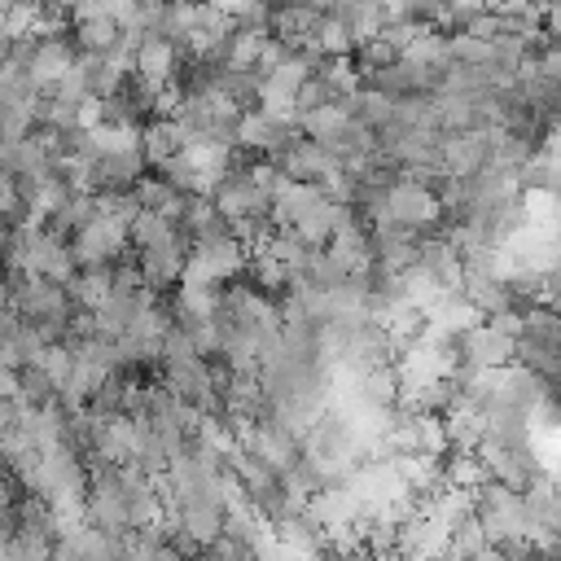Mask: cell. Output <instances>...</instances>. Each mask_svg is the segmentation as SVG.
<instances>
[{
  "label": "cell",
  "instance_id": "cell-1",
  "mask_svg": "<svg viewBox=\"0 0 561 561\" xmlns=\"http://www.w3.org/2000/svg\"><path fill=\"white\" fill-rule=\"evenodd\" d=\"M473 517L486 530L491 543H513V539H535L530 513H526V495L504 486V482H482L473 486Z\"/></svg>",
  "mask_w": 561,
  "mask_h": 561
},
{
  "label": "cell",
  "instance_id": "cell-2",
  "mask_svg": "<svg viewBox=\"0 0 561 561\" xmlns=\"http://www.w3.org/2000/svg\"><path fill=\"white\" fill-rule=\"evenodd\" d=\"M386 219L394 228L421 237V232H430L443 219V202H438L434 184H425V180H390V188H386Z\"/></svg>",
  "mask_w": 561,
  "mask_h": 561
},
{
  "label": "cell",
  "instance_id": "cell-3",
  "mask_svg": "<svg viewBox=\"0 0 561 561\" xmlns=\"http://www.w3.org/2000/svg\"><path fill=\"white\" fill-rule=\"evenodd\" d=\"M456 359H460L456 368H508V364H517V337H508L504 329L482 320L456 337Z\"/></svg>",
  "mask_w": 561,
  "mask_h": 561
},
{
  "label": "cell",
  "instance_id": "cell-4",
  "mask_svg": "<svg viewBox=\"0 0 561 561\" xmlns=\"http://www.w3.org/2000/svg\"><path fill=\"white\" fill-rule=\"evenodd\" d=\"M127 245V224L114 219V215H96L88 228L75 232L70 250H75V263L79 267H110Z\"/></svg>",
  "mask_w": 561,
  "mask_h": 561
},
{
  "label": "cell",
  "instance_id": "cell-5",
  "mask_svg": "<svg viewBox=\"0 0 561 561\" xmlns=\"http://www.w3.org/2000/svg\"><path fill=\"white\" fill-rule=\"evenodd\" d=\"M180 44H171V39H162V35H149L140 48H136V66H131V79L145 88V92H153V96H162L171 83H175V70H180Z\"/></svg>",
  "mask_w": 561,
  "mask_h": 561
},
{
  "label": "cell",
  "instance_id": "cell-6",
  "mask_svg": "<svg viewBox=\"0 0 561 561\" xmlns=\"http://www.w3.org/2000/svg\"><path fill=\"white\" fill-rule=\"evenodd\" d=\"M272 162L280 167V175H285V180H298V184H320L329 171H337V167H342L324 145L307 140L302 131H298V136H294V140H289Z\"/></svg>",
  "mask_w": 561,
  "mask_h": 561
},
{
  "label": "cell",
  "instance_id": "cell-7",
  "mask_svg": "<svg viewBox=\"0 0 561 561\" xmlns=\"http://www.w3.org/2000/svg\"><path fill=\"white\" fill-rule=\"evenodd\" d=\"M298 131H302V127L276 123V118H267L263 110H245V114L237 118V145L259 149V153H267V158H276V153H280Z\"/></svg>",
  "mask_w": 561,
  "mask_h": 561
},
{
  "label": "cell",
  "instance_id": "cell-8",
  "mask_svg": "<svg viewBox=\"0 0 561 561\" xmlns=\"http://www.w3.org/2000/svg\"><path fill=\"white\" fill-rule=\"evenodd\" d=\"M188 254H193L215 280H232V276H241V272L250 267V259H254L232 232H228V237H215V241H197Z\"/></svg>",
  "mask_w": 561,
  "mask_h": 561
},
{
  "label": "cell",
  "instance_id": "cell-9",
  "mask_svg": "<svg viewBox=\"0 0 561 561\" xmlns=\"http://www.w3.org/2000/svg\"><path fill=\"white\" fill-rule=\"evenodd\" d=\"M70 66H75V53H70V44L57 35V39H39V48H35V57H31V66H26V75H31L35 92H53V88L66 79Z\"/></svg>",
  "mask_w": 561,
  "mask_h": 561
},
{
  "label": "cell",
  "instance_id": "cell-10",
  "mask_svg": "<svg viewBox=\"0 0 561 561\" xmlns=\"http://www.w3.org/2000/svg\"><path fill=\"white\" fill-rule=\"evenodd\" d=\"M184 263H188V250L180 241H171V245H158V250H145L140 254V276L158 294V289H171L184 276Z\"/></svg>",
  "mask_w": 561,
  "mask_h": 561
},
{
  "label": "cell",
  "instance_id": "cell-11",
  "mask_svg": "<svg viewBox=\"0 0 561 561\" xmlns=\"http://www.w3.org/2000/svg\"><path fill=\"white\" fill-rule=\"evenodd\" d=\"M188 145V127L180 123V118H153V123H145V131H140V153H145V162H167V158H175L180 149Z\"/></svg>",
  "mask_w": 561,
  "mask_h": 561
},
{
  "label": "cell",
  "instance_id": "cell-12",
  "mask_svg": "<svg viewBox=\"0 0 561 561\" xmlns=\"http://www.w3.org/2000/svg\"><path fill=\"white\" fill-rule=\"evenodd\" d=\"M184 158H188V167L206 180V184H224V175L232 171V145H224V140H193V145H184Z\"/></svg>",
  "mask_w": 561,
  "mask_h": 561
},
{
  "label": "cell",
  "instance_id": "cell-13",
  "mask_svg": "<svg viewBox=\"0 0 561 561\" xmlns=\"http://www.w3.org/2000/svg\"><path fill=\"white\" fill-rule=\"evenodd\" d=\"M110 272H114V267H83V272H75V280L66 285L70 302H75L79 311H92V316H96V311L110 302V294H114Z\"/></svg>",
  "mask_w": 561,
  "mask_h": 561
},
{
  "label": "cell",
  "instance_id": "cell-14",
  "mask_svg": "<svg viewBox=\"0 0 561 561\" xmlns=\"http://www.w3.org/2000/svg\"><path fill=\"white\" fill-rule=\"evenodd\" d=\"M180 224H184V232H188L193 241H215V237H228V232H232L228 219L219 215L215 197H188Z\"/></svg>",
  "mask_w": 561,
  "mask_h": 561
},
{
  "label": "cell",
  "instance_id": "cell-15",
  "mask_svg": "<svg viewBox=\"0 0 561 561\" xmlns=\"http://www.w3.org/2000/svg\"><path fill=\"white\" fill-rule=\"evenodd\" d=\"M131 193H136L140 210H153V215H162V219H180V215H184V202H188V197L175 193L162 175H149V180L140 175V184H136Z\"/></svg>",
  "mask_w": 561,
  "mask_h": 561
},
{
  "label": "cell",
  "instance_id": "cell-16",
  "mask_svg": "<svg viewBox=\"0 0 561 561\" xmlns=\"http://www.w3.org/2000/svg\"><path fill=\"white\" fill-rule=\"evenodd\" d=\"M75 35H79V48L92 53V57H105V53L123 39V31H118V22H114L110 13H96V18L75 22Z\"/></svg>",
  "mask_w": 561,
  "mask_h": 561
},
{
  "label": "cell",
  "instance_id": "cell-17",
  "mask_svg": "<svg viewBox=\"0 0 561 561\" xmlns=\"http://www.w3.org/2000/svg\"><path fill=\"white\" fill-rule=\"evenodd\" d=\"M127 241L145 254V250H158V245H171L175 241V224L153 215V210H140L131 224H127Z\"/></svg>",
  "mask_w": 561,
  "mask_h": 561
},
{
  "label": "cell",
  "instance_id": "cell-18",
  "mask_svg": "<svg viewBox=\"0 0 561 561\" xmlns=\"http://www.w3.org/2000/svg\"><path fill=\"white\" fill-rule=\"evenodd\" d=\"M316 48H320V57H351L355 53V35H351V26L342 18L324 13L320 26H316Z\"/></svg>",
  "mask_w": 561,
  "mask_h": 561
},
{
  "label": "cell",
  "instance_id": "cell-19",
  "mask_svg": "<svg viewBox=\"0 0 561 561\" xmlns=\"http://www.w3.org/2000/svg\"><path fill=\"white\" fill-rule=\"evenodd\" d=\"M219 285H180V302L175 316H219Z\"/></svg>",
  "mask_w": 561,
  "mask_h": 561
},
{
  "label": "cell",
  "instance_id": "cell-20",
  "mask_svg": "<svg viewBox=\"0 0 561 561\" xmlns=\"http://www.w3.org/2000/svg\"><path fill=\"white\" fill-rule=\"evenodd\" d=\"M447 53H451V66H491L495 61V44L473 39V35H447Z\"/></svg>",
  "mask_w": 561,
  "mask_h": 561
},
{
  "label": "cell",
  "instance_id": "cell-21",
  "mask_svg": "<svg viewBox=\"0 0 561 561\" xmlns=\"http://www.w3.org/2000/svg\"><path fill=\"white\" fill-rule=\"evenodd\" d=\"M39 368L48 373V381H53V386H57V394H61V390H66V381H70V373H75V351H70L66 342H53V346L44 351Z\"/></svg>",
  "mask_w": 561,
  "mask_h": 561
},
{
  "label": "cell",
  "instance_id": "cell-22",
  "mask_svg": "<svg viewBox=\"0 0 561 561\" xmlns=\"http://www.w3.org/2000/svg\"><path fill=\"white\" fill-rule=\"evenodd\" d=\"M324 105H337V92H333L320 75H311V79L298 88V118L311 114V110H324Z\"/></svg>",
  "mask_w": 561,
  "mask_h": 561
},
{
  "label": "cell",
  "instance_id": "cell-23",
  "mask_svg": "<svg viewBox=\"0 0 561 561\" xmlns=\"http://www.w3.org/2000/svg\"><path fill=\"white\" fill-rule=\"evenodd\" d=\"M22 412H26L22 399H0V438L13 434V430H22Z\"/></svg>",
  "mask_w": 561,
  "mask_h": 561
},
{
  "label": "cell",
  "instance_id": "cell-24",
  "mask_svg": "<svg viewBox=\"0 0 561 561\" xmlns=\"http://www.w3.org/2000/svg\"><path fill=\"white\" fill-rule=\"evenodd\" d=\"M473 561H508V552H504L500 543H486V548H482V552H478Z\"/></svg>",
  "mask_w": 561,
  "mask_h": 561
},
{
  "label": "cell",
  "instance_id": "cell-25",
  "mask_svg": "<svg viewBox=\"0 0 561 561\" xmlns=\"http://www.w3.org/2000/svg\"><path fill=\"white\" fill-rule=\"evenodd\" d=\"M149 561H184V552H180L175 543H162V548H158V552H153Z\"/></svg>",
  "mask_w": 561,
  "mask_h": 561
},
{
  "label": "cell",
  "instance_id": "cell-26",
  "mask_svg": "<svg viewBox=\"0 0 561 561\" xmlns=\"http://www.w3.org/2000/svg\"><path fill=\"white\" fill-rule=\"evenodd\" d=\"M548 557H552V561H561V543H557V548H552V552H548Z\"/></svg>",
  "mask_w": 561,
  "mask_h": 561
}]
</instances>
